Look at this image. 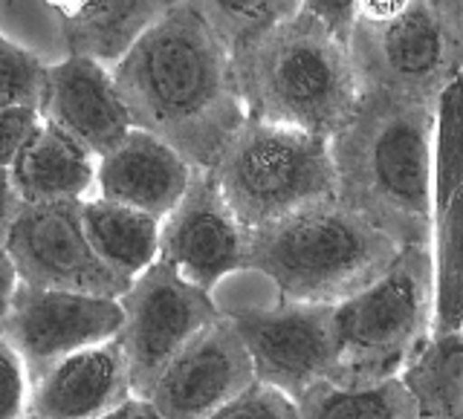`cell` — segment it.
<instances>
[{
	"label": "cell",
	"mask_w": 463,
	"mask_h": 419,
	"mask_svg": "<svg viewBox=\"0 0 463 419\" xmlns=\"http://www.w3.org/2000/svg\"><path fill=\"white\" fill-rule=\"evenodd\" d=\"M110 72L134 127L197 168H212L246 119L232 50L183 0L156 14Z\"/></svg>",
	"instance_id": "cell-1"
},
{
	"label": "cell",
	"mask_w": 463,
	"mask_h": 419,
	"mask_svg": "<svg viewBox=\"0 0 463 419\" xmlns=\"http://www.w3.org/2000/svg\"><path fill=\"white\" fill-rule=\"evenodd\" d=\"M434 101L359 87L347 122L327 139L336 200L402 246H429Z\"/></svg>",
	"instance_id": "cell-2"
},
{
	"label": "cell",
	"mask_w": 463,
	"mask_h": 419,
	"mask_svg": "<svg viewBox=\"0 0 463 419\" xmlns=\"http://www.w3.org/2000/svg\"><path fill=\"white\" fill-rule=\"evenodd\" d=\"M232 61L250 119L330 139L356 105L359 79L347 41L301 9L232 52Z\"/></svg>",
	"instance_id": "cell-3"
},
{
	"label": "cell",
	"mask_w": 463,
	"mask_h": 419,
	"mask_svg": "<svg viewBox=\"0 0 463 419\" xmlns=\"http://www.w3.org/2000/svg\"><path fill=\"white\" fill-rule=\"evenodd\" d=\"M400 246L339 200L246 228L241 272L264 278L275 298L339 303L388 269Z\"/></svg>",
	"instance_id": "cell-4"
},
{
	"label": "cell",
	"mask_w": 463,
	"mask_h": 419,
	"mask_svg": "<svg viewBox=\"0 0 463 419\" xmlns=\"http://www.w3.org/2000/svg\"><path fill=\"white\" fill-rule=\"evenodd\" d=\"M431 246H402L383 275L333 303V382L397 376L431 332Z\"/></svg>",
	"instance_id": "cell-5"
},
{
	"label": "cell",
	"mask_w": 463,
	"mask_h": 419,
	"mask_svg": "<svg viewBox=\"0 0 463 419\" xmlns=\"http://www.w3.org/2000/svg\"><path fill=\"white\" fill-rule=\"evenodd\" d=\"M212 171L243 228L336 200L327 136L279 122L246 116Z\"/></svg>",
	"instance_id": "cell-6"
},
{
	"label": "cell",
	"mask_w": 463,
	"mask_h": 419,
	"mask_svg": "<svg viewBox=\"0 0 463 419\" xmlns=\"http://www.w3.org/2000/svg\"><path fill=\"white\" fill-rule=\"evenodd\" d=\"M347 52L359 87L434 101L460 76L463 21L434 0H356Z\"/></svg>",
	"instance_id": "cell-7"
},
{
	"label": "cell",
	"mask_w": 463,
	"mask_h": 419,
	"mask_svg": "<svg viewBox=\"0 0 463 419\" xmlns=\"http://www.w3.org/2000/svg\"><path fill=\"white\" fill-rule=\"evenodd\" d=\"M174 0H0V33L41 61L90 55L113 64Z\"/></svg>",
	"instance_id": "cell-8"
},
{
	"label": "cell",
	"mask_w": 463,
	"mask_h": 419,
	"mask_svg": "<svg viewBox=\"0 0 463 419\" xmlns=\"http://www.w3.org/2000/svg\"><path fill=\"white\" fill-rule=\"evenodd\" d=\"M122 327L119 344L128 361L130 390L148 396L168 358L194 332L221 315L214 293L180 278L163 260L142 269L119 295Z\"/></svg>",
	"instance_id": "cell-9"
},
{
	"label": "cell",
	"mask_w": 463,
	"mask_h": 419,
	"mask_svg": "<svg viewBox=\"0 0 463 419\" xmlns=\"http://www.w3.org/2000/svg\"><path fill=\"white\" fill-rule=\"evenodd\" d=\"M235 327L255 370L298 399L310 385L333 373V303L281 301L223 312Z\"/></svg>",
	"instance_id": "cell-10"
},
{
	"label": "cell",
	"mask_w": 463,
	"mask_h": 419,
	"mask_svg": "<svg viewBox=\"0 0 463 419\" xmlns=\"http://www.w3.org/2000/svg\"><path fill=\"white\" fill-rule=\"evenodd\" d=\"M4 246L21 284L110 298H119L128 286L93 252L81 226L79 202L21 206L4 231Z\"/></svg>",
	"instance_id": "cell-11"
},
{
	"label": "cell",
	"mask_w": 463,
	"mask_h": 419,
	"mask_svg": "<svg viewBox=\"0 0 463 419\" xmlns=\"http://www.w3.org/2000/svg\"><path fill=\"white\" fill-rule=\"evenodd\" d=\"M246 228L226 202L212 168H197L180 200L159 217L156 260L206 293L241 272Z\"/></svg>",
	"instance_id": "cell-12"
},
{
	"label": "cell",
	"mask_w": 463,
	"mask_h": 419,
	"mask_svg": "<svg viewBox=\"0 0 463 419\" xmlns=\"http://www.w3.org/2000/svg\"><path fill=\"white\" fill-rule=\"evenodd\" d=\"M119 327V298L18 284L0 332L21 353L33 379L55 358L113 339Z\"/></svg>",
	"instance_id": "cell-13"
},
{
	"label": "cell",
	"mask_w": 463,
	"mask_h": 419,
	"mask_svg": "<svg viewBox=\"0 0 463 419\" xmlns=\"http://www.w3.org/2000/svg\"><path fill=\"white\" fill-rule=\"evenodd\" d=\"M252 379L250 353L221 312L168 358L148 399L159 416H214Z\"/></svg>",
	"instance_id": "cell-14"
},
{
	"label": "cell",
	"mask_w": 463,
	"mask_h": 419,
	"mask_svg": "<svg viewBox=\"0 0 463 419\" xmlns=\"http://www.w3.org/2000/svg\"><path fill=\"white\" fill-rule=\"evenodd\" d=\"M38 113L93 156L113 148L134 127L125 98L116 90L110 64L90 55H67L47 64Z\"/></svg>",
	"instance_id": "cell-15"
},
{
	"label": "cell",
	"mask_w": 463,
	"mask_h": 419,
	"mask_svg": "<svg viewBox=\"0 0 463 419\" xmlns=\"http://www.w3.org/2000/svg\"><path fill=\"white\" fill-rule=\"evenodd\" d=\"M130 390L119 336L55 358L29 379L26 416H108Z\"/></svg>",
	"instance_id": "cell-16"
},
{
	"label": "cell",
	"mask_w": 463,
	"mask_h": 419,
	"mask_svg": "<svg viewBox=\"0 0 463 419\" xmlns=\"http://www.w3.org/2000/svg\"><path fill=\"white\" fill-rule=\"evenodd\" d=\"M194 165L168 142L142 127L96 156V194L163 217L185 191Z\"/></svg>",
	"instance_id": "cell-17"
},
{
	"label": "cell",
	"mask_w": 463,
	"mask_h": 419,
	"mask_svg": "<svg viewBox=\"0 0 463 419\" xmlns=\"http://www.w3.org/2000/svg\"><path fill=\"white\" fill-rule=\"evenodd\" d=\"M6 171L24 206L81 202L96 194V156L47 119H41Z\"/></svg>",
	"instance_id": "cell-18"
},
{
	"label": "cell",
	"mask_w": 463,
	"mask_h": 419,
	"mask_svg": "<svg viewBox=\"0 0 463 419\" xmlns=\"http://www.w3.org/2000/svg\"><path fill=\"white\" fill-rule=\"evenodd\" d=\"M79 214L93 252L122 281L130 284L142 269H148L156 260L159 217L125 206V202L105 200L99 194L81 200Z\"/></svg>",
	"instance_id": "cell-19"
},
{
	"label": "cell",
	"mask_w": 463,
	"mask_h": 419,
	"mask_svg": "<svg viewBox=\"0 0 463 419\" xmlns=\"http://www.w3.org/2000/svg\"><path fill=\"white\" fill-rule=\"evenodd\" d=\"M414 399L417 416L463 414V336L460 330H431L397 373Z\"/></svg>",
	"instance_id": "cell-20"
},
{
	"label": "cell",
	"mask_w": 463,
	"mask_h": 419,
	"mask_svg": "<svg viewBox=\"0 0 463 419\" xmlns=\"http://www.w3.org/2000/svg\"><path fill=\"white\" fill-rule=\"evenodd\" d=\"M298 416H351V419H402L417 416L414 399L402 387L400 376L373 382H333L310 385L296 399Z\"/></svg>",
	"instance_id": "cell-21"
},
{
	"label": "cell",
	"mask_w": 463,
	"mask_h": 419,
	"mask_svg": "<svg viewBox=\"0 0 463 419\" xmlns=\"http://www.w3.org/2000/svg\"><path fill=\"white\" fill-rule=\"evenodd\" d=\"M460 76L449 81L434 98L431 125V194L434 217L463 194V122H460Z\"/></svg>",
	"instance_id": "cell-22"
},
{
	"label": "cell",
	"mask_w": 463,
	"mask_h": 419,
	"mask_svg": "<svg viewBox=\"0 0 463 419\" xmlns=\"http://www.w3.org/2000/svg\"><path fill=\"white\" fill-rule=\"evenodd\" d=\"M460 211L463 194L452 200L443 214L434 217L431 231V330H460L463 293H460Z\"/></svg>",
	"instance_id": "cell-23"
},
{
	"label": "cell",
	"mask_w": 463,
	"mask_h": 419,
	"mask_svg": "<svg viewBox=\"0 0 463 419\" xmlns=\"http://www.w3.org/2000/svg\"><path fill=\"white\" fill-rule=\"evenodd\" d=\"M235 52L298 12V0H183Z\"/></svg>",
	"instance_id": "cell-24"
},
{
	"label": "cell",
	"mask_w": 463,
	"mask_h": 419,
	"mask_svg": "<svg viewBox=\"0 0 463 419\" xmlns=\"http://www.w3.org/2000/svg\"><path fill=\"white\" fill-rule=\"evenodd\" d=\"M43 81H47V61L0 33V107L38 110Z\"/></svg>",
	"instance_id": "cell-25"
},
{
	"label": "cell",
	"mask_w": 463,
	"mask_h": 419,
	"mask_svg": "<svg viewBox=\"0 0 463 419\" xmlns=\"http://www.w3.org/2000/svg\"><path fill=\"white\" fill-rule=\"evenodd\" d=\"M214 416L223 419H289L298 416L296 399L264 379H252L241 387Z\"/></svg>",
	"instance_id": "cell-26"
},
{
	"label": "cell",
	"mask_w": 463,
	"mask_h": 419,
	"mask_svg": "<svg viewBox=\"0 0 463 419\" xmlns=\"http://www.w3.org/2000/svg\"><path fill=\"white\" fill-rule=\"evenodd\" d=\"M29 370L14 344L0 332V419L26 416Z\"/></svg>",
	"instance_id": "cell-27"
},
{
	"label": "cell",
	"mask_w": 463,
	"mask_h": 419,
	"mask_svg": "<svg viewBox=\"0 0 463 419\" xmlns=\"http://www.w3.org/2000/svg\"><path fill=\"white\" fill-rule=\"evenodd\" d=\"M41 125L35 107H0V168H9Z\"/></svg>",
	"instance_id": "cell-28"
},
{
	"label": "cell",
	"mask_w": 463,
	"mask_h": 419,
	"mask_svg": "<svg viewBox=\"0 0 463 419\" xmlns=\"http://www.w3.org/2000/svg\"><path fill=\"white\" fill-rule=\"evenodd\" d=\"M298 9L307 12L318 23H325L333 35L347 41V33H351V23H354V12H356V0H298Z\"/></svg>",
	"instance_id": "cell-29"
},
{
	"label": "cell",
	"mask_w": 463,
	"mask_h": 419,
	"mask_svg": "<svg viewBox=\"0 0 463 419\" xmlns=\"http://www.w3.org/2000/svg\"><path fill=\"white\" fill-rule=\"evenodd\" d=\"M18 272H14V264L4 246V237H0V327L6 321V312H9V303H12V295L14 289H18Z\"/></svg>",
	"instance_id": "cell-30"
},
{
	"label": "cell",
	"mask_w": 463,
	"mask_h": 419,
	"mask_svg": "<svg viewBox=\"0 0 463 419\" xmlns=\"http://www.w3.org/2000/svg\"><path fill=\"white\" fill-rule=\"evenodd\" d=\"M21 206L24 202L18 200V194H14V188L9 182V171L0 168V237H4L6 226L12 223V217L18 214Z\"/></svg>",
	"instance_id": "cell-31"
},
{
	"label": "cell",
	"mask_w": 463,
	"mask_h": 419,
	"mask_svg": "<svg viewBox=\"0 0 463 419\" xmlns=\"http://www.w3.org/2000/svg\"><path fill=\"white\" fill-rule=\"evenodd\" d=\"M108 416H139V419H151V416H159L156 408H154V402L148 396H139V394H128L116 408L108 414Z\"/></svg>",
	"instance_id": "cell-32"
}]
</instances>
